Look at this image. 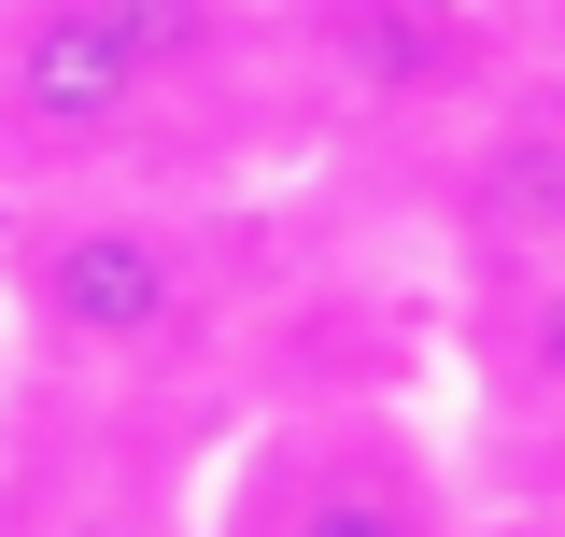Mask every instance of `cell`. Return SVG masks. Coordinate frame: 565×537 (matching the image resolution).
<instances>
[{
    "mask_svg": "<svg viewBox=\"0 0 565 537\" xmlns=\"http://www.w3.org/2000/svg\"><path fill=\"white\" fill-rule=\"evenodd\" d=\"M212 43L226 0H0V170H99Z\"/></svg>",
    "mask_w": 565,
    "mask_h": 537,
    "instance_id": "obj_1",
    "label": "cell"
},
{
    "mask_svg": "<svg viewBox=\"0 0 565 537\" xmlns=\"http://www.w3.org/2000/svg\"><path fill=\"white\" fill-rule=\"evenodd\" d=\"M14 326L57 368H184L212 339V255L156 199H43L14 227Z\"/></svg>",
    "mask_w": 565,
    "mask_h": 537,
    "instance_id": "obj_2",
    "label": "cell"
},
{
    "mask_svg": "<svg viewBox=\"0 0 565 537\" xmlns=\"http://www.w3.org/2000/svg\"><path fill=\"white\" fill-rule=\"evenodd\" d=\"M241 537H452V509L382 424H297L241 495Z\"/></svg>",
    "mask_w": 565,
    "mask_h": 537,
    "instance_id": "obj_3",
    "label": "cell"
},
{
    "mask_svg": "<svg viewBox=\"0 0 565 537\" xmlns=\"http://www.w3.org/2000/svg\"><path fill=\"white\" fill-rule=\"evenodd\" d=\"M481 57H494V43H481L467 0H326V71H340L353 99H382V114L467 99Z\"/></svg>",
    "mask_w": 565,
    "mask_h": 537,
    "instance_id": "obj_4",
    "label": "cell"
},
{
    "mask_svg": "<svg viewBox=\"0 0 565 537\" xmlns=\"http://www.w3.org/2000/svg\"><path fill=\"white\" fill-rule=\"evenodd\" d=\"M467 227L494 255H565V128L552 114H509L467 170Z\"/></svg>",
    "mask_w": 565,
    "mask_h": 537,
    "instance_id": "obj_5",
    "label": "cell"
},
{
    "mask_svg": "<svg viewBox=\"0 0 565 537\" xmlns=\"http://www.w3.org/2000/svg\"><path fill=\"white\" fill-rule=\"evenodd\" d=\"M509 368L565 397V255H537V283H523V312H509Z\"/></svg>",
    "mask_w": 565,
    "mask_h": 537,
    "instance_id": "obj_6",
    "label": "cell"
},
{
    "mask_svg": "<svg viewBox=\"0 0 565 537\" xmlns=\"http://www.w3.org/2000/svg\"><path fill=\"white\" fill-rule=\"evenodd\" d=\"M481 537H565V524H537V509H523V524H481Z\"/></svg>",
    "mask_w": 565,
    "mask_h": 537,
    "instance_id": "obj_7",
    "label": "cell"
}]
</instances>
